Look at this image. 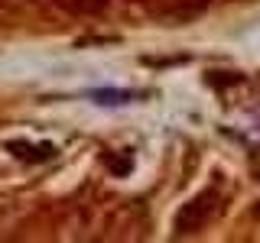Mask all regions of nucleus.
Returning <instances> with one entry per match:
<instances>
[{"label": "nucleus", "instance_id": "nucleus-1", "mask_svg": "<svg viewBox=\"0 0 260 243\" xmlns=\"http://www.w3.org/2000/svg\"><path fill=\"white\" fill-rule=\"evenodd\" d=\"M221 211V194L215 188L199 191L189 205H182V211L176 214V233H195L202 230L208 221H215V214Z\"/></svg>", "mask_w": 260, "mask_h": 243}, {"label": "nucleus", "instance_id": "nucleus-2", "mask_svg": "<svg viewBox=\"0 0 260 243\" xmlns=\"http://www.w3.org/2000/svg\"><path fill=\"white\" fill-rule=\"evenodd\" d=\"M7 149L23 162H49V159H55V152H59L52 143H26V140H10Z\"/></svg>", "mask_w": 260, "mask_h": 243}, {"label": "nucleus", "instance_id": "nucleus-3", "mask_svg": "<svg viewBox=\"0 0 260 243\" xmlns=\"http://www.w3.org/2000/svg\"><path fill=\"white\" fill-rule=\"evenodd\" d=\"M49 4L59 7V10H65V13H81V16H88V13L108 10L111 0H49Z\"/></svg>", "mask_w": 260, "mask_h": 243}, {"label": "nucleus", "instance_id": "nucleus-4", "mask_svg": "<svg viewBox=\"0 0 260 243\" xmlns=\"http://www.w3.org/2000/svg\"><path fill=\"white\" fill-rule=\"evenodd\" d=\"M211 0H159V13H195Z\"/></svg>", "mask_w": 260, "mask_h": 243}, {"label": "nucleus", "instance_id": "nucleus-5", "mask_svg": "<svg viewBox=\"0 0 260 243\" xmlns=\"http://www.w3.org/2000/svg\"><path fill=\"white\" fill-rule=\"evenodd\" d=\"M108 166H111L114 175H127L130 169H134V159H130V152H127V156H120V159H108Z\"/></svg>", "mask_w": 260, "mask_h": 243}]
</instances>
